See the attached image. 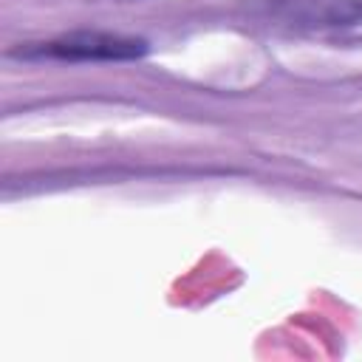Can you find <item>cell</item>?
Returning a JSON list of instances; mask_svg holds the SVG:
<instances>
[{"label":"cell","instance_id":"2","mask_svg":"<svg viewBox=\"0 0 362 362\" xmlns=\"http://www.w3.org/2000/svg\"><path fill=\"white\" fill-rule=\"evenodd\" d=\"M283 20L308 28H337L362 23V0H283Z\"/></svg>","mask_w":362,"mask_h":362},{"label":"cell","instance_id":"1","mask_svg":"<svg viewBox=\"0 0 362 362\" xmlns=\"http://www.w3.org/2000/svg\"><path fill=\"white\" fill-rule=\"evenodd\" d=\"M14 54L25 57H51V59H74V62H119V59H139L147 54V42L130 34H110V31H71L57 40L20 48Z\"/></svg>","mask_w":362,"mask_h":362}]
</instances>
